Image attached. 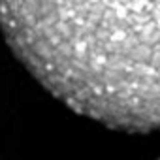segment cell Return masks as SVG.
Wrapping results in <instances>:
<instances>
[{
	"mask_svg": "<svg viewBox=\"0 0 160 160\" xmlns=\"http://www.w3.org/2000/svg\"><path fill=\"white\" fill-rule=\"evenodd\" d=\"M25 68L98 122L160 128V0H0Z\"/></svg>",
	"mask_w": 160,
	"mask_h": 160,
	"instance_id": "6da1fadb",
	"label": "cell"
}]
</instances>
